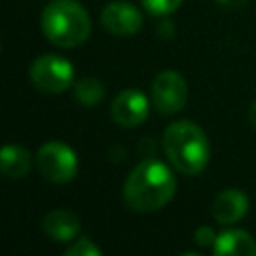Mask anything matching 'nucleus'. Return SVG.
Listing matches in <instances>:
<instances>
[{
	"instance_id": "obj_1",
	"label": "nucleus",
	"mask_w": 256,
	"mask_h": 256,
	"mask_svg": "<svg viewBox=\"0 0 256 256\" xmlns=\"http://www.w3.org/2000/svg\"><path fill=\"white\" fill-rule=\"evenodd\" d=\"M176 192L174 172L156 158L138 162L124 182V202L134 212H156L164 208Z\"/></svg>"
},
{
	"instance_id": "obj_2",
	"label": "nucleus",
	"mask_w": 256,
	"mask_h": 256,
	"mask_svg": "<svg viewBox=\"0 0 256 256\" xmlns=\"http://www.w3.org/2000/svg\"><path fill=\"white\" fill-rule=\"evenodd\" d=\"M164 152L170 164L186 174H200L210 160V144L204 130L190 120H176L164 130Z\"/></svg>"
},
{
	"instance_id": "obj_3",
	"label": "nucleus",
	"mask_w": 256,
	"mask_h": 256,
	"mask_svg": "<svg viewBox=\"0 0 256 256\" xmlns=\"http://www.w3.org/2000/svg\"><path fill=\"white\" fill-rule=\"evenodd\" d=\"M40 26L44 36L60 48H76L92 32V20L74 0H52L44 6Z\"/></svg>"
},
{
	"instance_id": "obj_4",
	"label": "nucleus",
	"mask_w": 256,
	"mask_h": 256,
	"mask_svg": "<svg viewBox=\"0 0 256 256\" xmlns=\"http://www.w3.org/2000/svg\"><path fill=\"white\" fill-rule=\"evenodd\" d=\"M36 166L48 182L66 184L78 172V156L68 144L50 140L40 146L36 154Z\"/></svg>"
},
{
	"instance_id": "obj_5",
	"label": "nucleus",
	"mask_w": 256,
	"mask_h": 256,
	"mask_svg": "<svg viewBox=\"0 0 256 256\" xmlns=\"http://www.w3.org/2000/svg\"><path fill=\"white\" fill-rule=\"evenodd\" d=\"M28 76H30V82L46 94H60L74 84L72 64L58 54L38 56L32 62Z\"/></svg>"
},
{
	"instance_id": "obj_6",
	"label": "nucleus",
	"mask_w": 256,
	"mask_h": 256,
	"mask_svg": "<svg viewBox=\"0 0 256 256\" xmlns=\"http://www.w3.org/2000/svg\"><path fill=\"white\" fill-rule=\"evenodd\" d=\"M188 100V84L184 76L176 70L160 72L152 82V104L154 108L164 114H176L186 106Z\"/></svg>"
},
{
	"instance_id": "obj_7",
	"label": "nucleus",
	"mask_w": 256,
	"mask_h": 256,
	"mask_svg": "<svg viewBox=\"0 0 256 256\" xmlns=\"http://www.w3.org/2000/svg\"><path fill=\"white\" fill-rule=\"evenodd\" d=\"M148 110H150L148 98L136 88L118 92L110 104V116L122 128L140 126L148 118Z\"/></svg>"
},
{
	"instance_id": "obj_8",
	"label": "nucleus",
	"mask_w": 256,
	"mask_h": 256,
	"mask_svg": "<svg viewBox=\"0 0 256 256\" xmlns=\"http://www.w3.org/2000/svg\"><path fill=\"white\" fill-rule=\"evenodd\" d=\"M100 22L106 32L114 36H134L142 28V12L128 2H110L100 14Z\"/></svg>"
},
{
	"instance_id": "obj_9",
	"label": "nucleus",
	"mask_w": 256,
	"mask_h": 256,
	"mask_svg": "<svg viewBox=\"0 0 256 256\" xmlns=\"http://www.w3.org/2000/svg\"><path fill=\"white\" fill-rule=\"evenodd\" d=\"M248 212V196L238 188L222 190L212 202V216L220 224H236Z\"/></svg>"
},
{
	"instance_id": "obj_10",
	"label": "nucleus",
	"mask_w": 256,
	"mask_h": 256,
	"mask_svg": "<svg viewBox=\"0 0 256 256\" xmlns=\"http://www.w3.org/2000/svg\"><path fill=\"white\" fill-rule=\"evenodd\" d=\"M42 230L54 242H70L80 232V218L72 210L56 208L42 218Z\"/></svg>"
},
{
	"instance_id": "obj_11",
	"label": "nucleus",
	"mask_w": 256,
	"mask_h": 256,
	"mask_svg": "<svg viewBox=\"0 0 256 256\" xmlns=\"http://www.w3.org/2000/svg\"><path fill=\"white\" fill-rule=\"evenodd\" d=\"M216 256H254L256 254V240L246 230H224L216 236L212 246Z\"/></svg>"
},
{
	"instance_id": "obj_12",
	"label": "nucleus",
	"mask_w": 256,
	"mask_h": 256,
	"mask_svg": "<svg viewBox=\"0 0 256 256\" xmlns=\"http://www.w3.org/2000/svg\"><path fill=\"white\" fill-rule=\"evenodd\" d=\"M32 168V154L20 144H4L0 152V170L10 180L28 176Z\"/></svg>"
},
{
	"instance_id": "obj_13",
	"label": "nucleus",
	"mask_w": 256,
	"mask_h": 256,
	"mask_svg": "<svg viewBox=\"0 0 256 256\" xmlns=\"http://www.w3.org/2000/svg\"><path fill=\"white\" fill-rule=\"evenodd\" d=\"M74 98L84 106H94L104 98V84L98 78L84 76L74 82Z\"/></svg>"
},
{
	"instance_id": "obj_14",
	"label": "nucleus",
	"mask_w": 256,
	"mask_h": 256,
	"mask_svg": "<svg viewBox=\"0 0 256 256\" xmlns=\"http://www.w3.org/2000/svg\"><path fill=\"white\" fill-rule=\"evenodd\" d=\"M140 2L144 4V10L152 16H168L182 4V0H140Z\"/></svg>"
},
{
	"instance_id": "obj_15",
	"label": "nucleus",
	"mask_w": 256,
	"mask_h": 256,
	"mask_svg": "<svg viewBox=\"0 0 256 256\" xmlns=\"http://www.w3.org/2000/svg\"><path fill=\"white\" fill-rule=\"evenodd\" d=\"M102 250L88 238V236H80L68 250L66 256H100Z\"/></svg>"
},
{
	"instance_id": "obj_16",
	"label": "nucleus",
	"mask_w": 256,
	"mask_h": 256,
	"mask_svg": "<svg viewBox=\"0 0 256 256\" xmlns=\"http://www.w3.org/2000/svg\"><path fill=\"white\" fill-rule=\"evenodd\" d=\"M194 242L202 248H208V246H214L216 242V234L210 226H200L196 232H194Z\"/></svg>"
},
{
	"instance_id": "obj_17",
	"label": "nucleus",
	"mask_w": 256,
	"mask_h": 256,
	"mask_svg": "<svg viewBox=\"0 0 256 256\" xmlns=\"http://www.w3.org/2000/svg\"><path fill=\"white\" fill-rule=\"evenodd\" d=\"M220 6H226V8H240L244 6L248 0H216Z\"/></svg>"
},
{
	"instance_id": "obj_18",
	"label": "nucleus",
	"mask_w": 256,
	"mask_h": 256,
	"mask_svg": "<svg viewBox=\"0 0 256 256\" xmlns=\"http://www.w3.org/2000/svg\"><path fill=\"white\" fill-rule=\"evenodd\" d=\"M248 116H250V124L256 128V102L250 106V114H248Z\"/></svg>"
}]
</instances>
